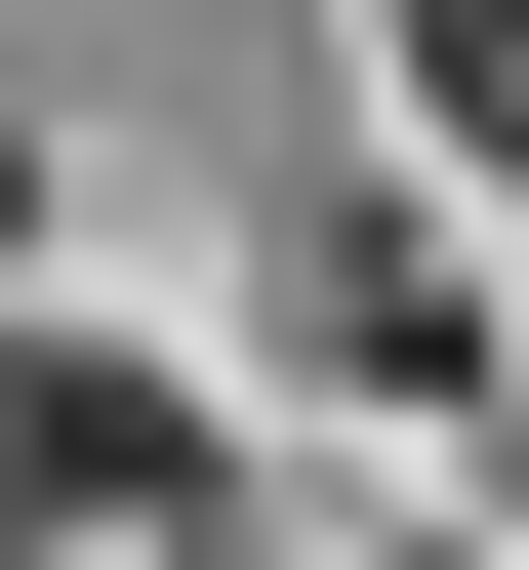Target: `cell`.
<instances>
[{
  "instance_id": "cell-5",
  "label": "cell",
  "mask_w": 529,
  "mask_h": 570,
  "mask_svg": "<svg viewBox=\"0 0 529 570\" xmlns=\"http://www.w3.org/2000/svg\"><path fill=\"white\" fill-rule=\"evenodd\" d=\"M408 570H489V530H408Z\"/></svg>"
},
{
  "instance_id": "cell-3",
  "label": "cell",
  "mask_w": 529,
  "mask_h": 570,
  "mask_svg": "<svg viewBox=\"0 0 529 570\" xmlns=\"http://www.w3.org/2000/svg\"><path fill=\"white\" fill-rule=\"evenodd\" d=\"M408 122H448V164H529V0H408Z\"/></svg>"
},
{
  "instance_id": "cell-1",
  "label": "cell",
  "mask_w": 529,
  "mask_h": 570,
  "mask_svg": "<svg viewBox=\"0 0 529 570\" xmlns=\"http://www.w3.org/2000/svg\"><path fill=\"white\" fill-rule=\"evenodd\" d=\"M0 530H82V570H285V489L204 449L123 326H41V285H0Z\"/></svg>"
},
{
  "instance_id": "cell-4",
  "label": "cell",
  "mask_w": 529,
  "mask_h": 570,
  "mask_svg": "<svg viewBox=\"0 0 529 570\" xmlns=\"http://www.w3.org/2000/svg\"><path fill=\"white\" fill-rule=\"evenodd\" d=\"M0 245H41V122H0Z\"/></svg>"
},
{
  "instance_id": "cell-2",
  "label": "cell",
  "mask_w": 529,
  "mask_h": 570,
  "mask_svg": "<svg viewBox=\"0 0 529 570\" xmlns=\"http://www.w3.org/2000/svg\"><path fill=\"white\" fill-rule=\"evenodd\" d=\"M285 326H326L366 407H529V326H489V245H408V204H326V245H285Z\"/></svg>"
}]
</instances>
